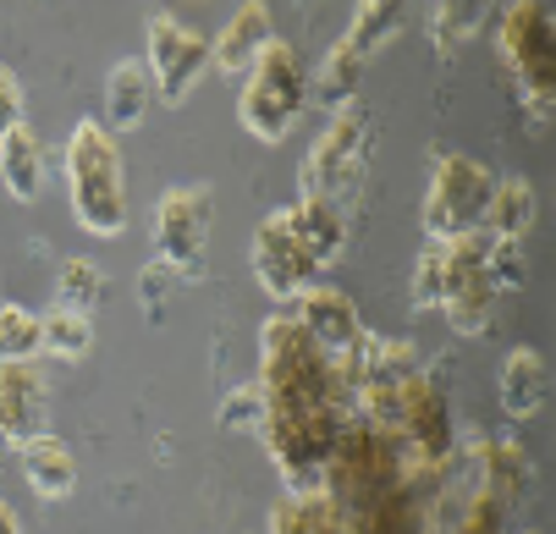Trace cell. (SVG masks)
Wrapping results in <instances>:
<instances>
[{
	"label": "cell",
	"mask_w": 556,
	"mask_h": 534,
	"mask_svg": "<svg viewBox=\"0 0 556 534\" xmlns=\"http://www.w3.org/2000/svg\"><path fill=\"white\" fill-rule=\"evenodd\" d=\"M364 66H369V61H364L348 39H337V44L326 50L320 72H308V105H320L326 116L348 111L353 94H358V84H364Z\"/></svg>",
	"instance_id": "obj_22"
},
{
	"label": "cell",
	"mask_w": 556,
	"mask_h": 534,
	"mask_svg": "<svg viewBox=\"0 0 556 534\" xmlns=\"http://www.w3.org/2000/svg\"><path fill=\"white\" fill-rule=\"evenodd\" d=\"M17 463H23V480H28V491L34 496H45V501H66L72 491H77V457H72V446L61 441V435H34L28 446H17Z\"/></svg>",
	"instance_id": "obj_18"
},
{
	"label": "cell",
	"mask_w": 556,
	"mask_h": 534,
	"mask_svg": "<svg viewBox=\"0 0 556 534\" xmlns=\"http://www.w3.org/2000/svg\"><path fill=\"white\" fill-rule=\"evenodd\" d=\"M260 397L265 424L260 441L287 491H314L326 480L337 435L353 419L348 369L308 342L292 315H270L260 326Z\"/></svg>",
	"instance_id": "obj_1"
},
{
	"label": "cell",
	"mask_w": 556,
	"mask_h": 534,
	"mask_svg": "<svg viewBox=\"0 0 556 534\" xmlns=\"http://www.w3.org/2000/svg\"><path fill=\"white\" fill-rule=\"evenodd\" d=\"M249 265H254V281L265 287V297H276V303H298L314 281H320V265H314L308 249L298 243L287 209H270V215L254 226Z\"/></svg>",
	"instance_id": "obj_12"
},
{
	"label": "cell",
	"mask_w": 556,
	"mask_h": 534,
	"mask_svg": "<svg viewBox=\"0 0 556 534\" xmlns=\"http://www.w3.org/2000/svg\"><path fill=\"white\" fill-rule=\"evenodd\" d=\"M491 238V232H485ZM485 265H491V281H496V292H518L523 281H529V259H523V243H513V238H491L485 243Z\"/></svg>",
	"instance_id": "obj_30"
},
{
	"label": "cell",
	"mask_w": 556,
	"mask_h": 534,
	"mask_svg": "<svg viewBox=\"0 0 556 534\" xmlns=\"http://www.w3.org/2000/svg\"><path fill=\"white\" fill-rule=\"evenodd\" d=\"M485 232H468L441 243V303L435 309L446 315V326L457 336H485L496 320V281L485 265Z\"/></svg>",
	"instance_id": "obj_9"
},
{
	"label": "cell",
	"mask_w": 556,
	"mask_h": 534,
	"mask_svg": "<svg viewBox=\"0 0 556 534\" xmlns=\"http://www.w3.org/2000/svg\"><path fill=\"white\" fill-rule=\"evenodd\" d=\"M287 220H292L298 243L308 249V259L320 265V270H331V265L348 254V204L303 193V199L287 209Z\"/></svg>",
	"instance_id": "obj_17"
},
{
	"label": "cell",
	"mask_w": 556,
	"mask_h": 534,
	"mask_svg": "<svg viewBox=\"0 0 556 534\" xmlns=\"http://www.w3.org/2000/svg\"><path fill=\"white\" fill-rule=\"evenodd\" d=\"M149 111H154V84H149L143 61H116V66L105 72V116H100V122L122 138V132L143 127Z\"/></svg>",
	"instance_id": "obj_21"
},
{
	"label": "cell",
	"mask_w": 556,
	"mask_h": 534,
	"mask_svg": "<svg viewBox=\"0 0 556 534\" xmlns=\"http://www.w3.org/2000/svg\"><path fill=\"white\" fill-rule=\"evenodd\" d=\"M545 392H551V369H545L540 347H507L502 374H496V403H502V414H507L513 424H529V419H540Z\"/></svg>",
	"instance_id": "obj_16"
},
{
	"label": "cell",
	"mask_w": 556,
	"mask_h": 534,
	"mask_svg": "<svg viewBox=\"0 0 556 534\" xmlns=\"http://www.w3.org/2000/svg\"><path fill=\"white\" fill-rule=\"evenodd\" d=\"M523 534H540V529H523Z\"/></svg>",
	"instance_id": "obj_37"
},
{
	"label": "cell",
	"mask_w": 556,
	"mask_h": 534,
	"mask_svg": "<svg viewBox=\"0 0 556 534\" xmlns=\"http://www.w3.org/2000/svg\"><path fill=\"white\" fill-rule=\"evenodd\" d=\"M143 72H149L154 100L161 105H188V94L204 84V72H210V39L199 28H188L182 17H172V12L149 17Z\"/></svg>",
	"instance_id": "obj_10"
},
{
	"label": "cell",
	"mask_w": 556,
	"mask_h": 534,
	"mask_svg": "<svg viewBox=\"0 0 556 534\" xmlns=\"http://www.w3.org/2000/svg\"><path fill=\"white\" fill-rule=\"evenodd\" d=\"M408 297H414V309H419V315H425V309H435V303H441V243H425V249H419Z\"/></svg>",
	"instance_id": "obj_34"
},
{
	"label": "cell",
	"mask_w": 556,
	"mask_h": 534,
	"mask_svg": "<svg viewBox=\"0 0 556 534\" xmlns=\"http://www.w3.org/2000/svg\"><path fill=\"white\" fill-rule=\"evenodd\" d=\"M473 463H480V480H473V491H485L496 501H518L529 491V452L507 435H480V446H473Z\"/></svg>",
	"instance_id": "obj_19"
},
{
	"label": "cell",
	"mask_w": 556,
	"mask_h": 534,
	"mask_svg": "<svg viewBox=\"0 0 556 534\" xmlns=\"http://www.w3.org/2000/svg\"><path fill=\"white\" fill-rule=\"evenodd\" d=\"M270 534H348L337 501L314 485V491H287L270 507Z\"/></svg>",
	"instance_id": "obj_24"
},
{
	"label": "cell",
	"mask_w": 556,
	"mask_h": 534,
	"mask_svg": "<svg viewBox=\"0 0 556 534\" xmlns=\"http://www.w3.org/2000/svg\"><path fill=\"white\" fill-rule=\"evenodd\" d=\"M534 220H540V193H534V182H529V177H496L491 204H485V232L523 243V238L534 232Z\"/></svg>",
	"instance_id": "obj_23"
},
{
	"label": "cell",
	"mask_w": 556,
	"mask_h": 534,
	"mask_svg": "<svg viewBox=\"0 0 556 534\" xmlns=\"http://www.w3.org/2000/svg\"><path fill=\"white\" fill-rule=\"evenodd\" d=\"M452 534H507V501L485 496V491H473L452 523Z\"/></svg>",
	"instance_id": "obj_31"
},
{
	"label": "cell",
	"mask_w": 556,
	"mask_h": 534,
	"mask_svg": "<svg viewBox=\"0 0 556 534\" xmlns=\"http://www.w3.org/2000/svg\"><path fill=\"white\" fill-rule=\"evenodd\" d=\"M320 491L337 501L348 534H430V501L446 480L425 474L396 435L348 419Z\"/></svg>",
	"instance_id": "obj_2"
},
{
	"label": "cell",
	"mask_w": 556,
	"mask_h": 534,
	"mask_svg": "<svg viewBox=\"0 0 556 534\" xmlns=\"http://www.w3.org/2000/svg\"><path fill=\"white\" fill-rule=\"evenodd\" d=\"M308 111V66L292 44L270 39V50L237 84V127L254 143H287Z\"/></svg>",
	"instance_id": "obj_4"
},
{
	"label": "cell",
	"mask_w": 556,
	"mask_h": 534,
	"mask_svg": "<svg viewBox=\"0 0 556 534\" xmlns=\"http://www.w3.org/2000/svg\"><path fill=\"white\" fill-rule=\"evenodd\" d=\"M61 171H66L72 220L100 243L122 238L127 232V161H122V138L100 116L72 122Z\"/></svg>",
	"instance_id": "obj_3"
},
{
	"label": "cell",
	"mask_w": 556,
	"mask_h": 534,
	"mask_svg": "<svg viewBox=\"0 0 556 534\" xmlns=\"http://www.w3.org/2000/svg\"><path fill=\"white\" fill-rule=\"evenodd\" d=\"M292 320L308 331L314 347H320L326 358H337V364H353V358L364 353V342H369V326H364V315H358V303H353L342 287H331V281H314V287L292 303Z\"/></svg>",
	"instance_id": "obj_13"
},
{
	"label": "cell",
	"mask_w": 556,
	"mask_h": 534,
	"mask_svg": "<svg viewBox=\"0 0 556 534\" xmlns=\"http://www.w3.org/2000/svg\"><path fill=\"white\" fill-rule=\"evenodd\" d=\"M45 177H50L45 138H39L28 122H17V127L7 132V143H0V182H7V193H12L17 204H34V199L45 193Z\"/></svg>",
	"instance_id": "obj_20"
},
{
	"label": "cell",
	"mask_w": 556,
	"mask_h": 534,
	"mask_svg": "<svg viewBox=\"0 0 556 534\" xmlns=\"http://www.w3.org/2000/svg\"><path fill=\"white\" fill-rule=\"evenodd\" d=\"M210 226H215V193L210 182H182V188H166L154 199V259L172 265L177 281H199L204 276V259H210Z\"/></svg>",
	"instance_id": "obj_8"
},
{
	"label": "cell",
	"mask_w": 556,
	"mask_h": 534,
	"mask_svg": "<svg viewBox=\"0 0 556 534\" xmlns=\"http://www.w3.org/2000/svg\"><path fill=\"white\" fill-rule=\"evenodd\" d=\"M408 12H414V0H358L353 7V23H348V44L369 61L375 50H386L396 34L408 28Z\"/></svg>",
	"instance_id": "obj_25"
},
{
	"label": "cell",
	"mask_w": 556,
	"mask_h": 534,
	"mask_svg": "<svg viewBox=\"0 0 556 534\" xmlns=\"http://www.w3.org/2000/svg\"><path fill=\"white\" fill-rule=\"evenodd\" d=\"M39 331H45V358H61V364H77L94 353V320L89 315H72L61 303L39 315Z\"/></svg>",
	"instance_id": "obj_27"
},
{
	"label": "cell",
	"mask_w": 556,
	"mask_h": 534,
	"mask_svg": "<svg viewBox=\"0 0 556 534\" xmlns=\"http://www.w3.org/2000/svg\"><path fill=\"white\" fill-rule=\"evenodd\" d=\"M0 534H23V523H17V512L0 501Z\"/></svg>",
	"instance_id": "obj_36"
},
{
	"label": "cell",
	"mask_w": 556,
	"mask_h": 534,
	"mask_svg": "<svg viewBox=\"0 0 556 534\" xmlns=\"http://www.w3.org/2000/svg\"><path fill=\"white\" fill-rule=\"evenodd\" d=\"M496 50H502V66L513 72V89H518L529 127L545 132L551 100H556V28H551L545 0H513V7H502Z\"/></svg>",
	"instance_id": "obj_5"
},
{
	"label": "cell",
	"mask_w": 556,
	"mask_h": 534,
	"mask_svg": "<svg viewBox=\"0 0 556 534\" xmlns=\"http://www.w3.org/2000/svg\"><path fill=\"white\" fill-rule=\"evenodd\" d=\"M491 12V0H435V12H430V39H435V55L452 61L473 34H480Z\"/></svg>",
	"instance_id": "obj_26"
},
{
	"label": "cell",
	"mask_w": 556,
	"mask_h": 534,
	"mask_svg": "<svg viewBox=\"0 0 556 534\" xmlns=\"http://www.w3.org/2000/svg\"><path fill=\"white\" fill-rule=\"evenodd\" d=\"M17 122H28V116H23V84H17L12 66H0V143H7V132H12Z\"/></svg>",
	"instance_id": "obj_35"
},
{
	"label": "cell",
	"mask_w": 556,
	"mask_h": 534,
	"mask_svg": "<svg viewBox=\"0 0 556 534\" xmlns=\"http://www.w3.org/2000/svg\"><path fill=\"white\" fill-rule=\"evenodd\" d=\"M270 39H276L270 0H243V7L226 17V28L210 39V66L226 72V78H243V72L270 50Z\"/></svg>",
	"instance_id": "obj_15"
},
{
	"label": "cell",
	"mask_w": 556,
	"mask_h": 534,
	"mask_svg": "<svg viewBox=\"0 0 556 534\" xmlns=\"http://www.w3.org/2000/svg\"><path fill=\"white\" fill-rule=\"evenodd\" d=\"M172 287H177V270L161 265V259H149V265L138 270V303H143V315H149L154 326H161L166 303H172Z\"/></svg>",
	"instance_id": "obj_32"
},
{
	"label": "cell",
	"mask_w": 556,
	"mask_h": 534,
	"mask_svg": "<svg viewBox=\"0 0 556 534\" xmlns=\"http://www.w3.org/2000/svg\"><path fill=\"white\" fill-rule=\"evenodd\" d=\"M34 358H45L39 315L23 303H0V364H34Z\"/></svg>",
	"instance_id": "obj_29"
},
{
	"label": "cell",
	"mask_w": 556,
	"mask_h": 534,
	"mask_svg": "<svg viewBox=\"0 0 556 534\" xmlns=\"http://www.w3.org/2000/svg\"><path fill=\"white\" fill-rule=\"evenodd\" d=\"M491 166L452 155V149H435L430 155V182H425V238L430 243H452L468 232H485V204H491Z\"/></svg>",
	"instance_id": "obj_6"
},
{
	"label": "cell",
	"mask_w": 556,
	"mask_h": 534,
	"mask_svg": "<svg viewBox=\"0 0 556 534\" xmlns=\"http://www.w3.org/2000/svg\"><path fill=\"white\" fill-rule=\"evenodd\" d=\"M100 297H105V270H100L94 259H84V254L61 259V270H55V303H61V309L94 315Z\"/></svg>",
	"instance_id": "obj_28"
},
{
	"label": "cell",
	"mask_w": 556,
	"mask_h": 534,
	"mask_svg": "<svg viewBox=\"0 0 556 534\" xmlns=\"http://www.w3.org/2000/svg\"><path fill=\"white\" fill-rule=\"evenodd\" d=\"M396 441L414 463L435 480L452 474L457 463V430H452V403L441 392V380L419 364L403 374V392H396Z\"/></svg>",
	"instance_id": "obj_7"
},
{
	"label": "cell",
	"mask_w": 556,
	"mask_h": 534,
	"mask_svg": "<svg viewBox=\"0 0 556 534\" xmlns=\"http://www.w3.org/2000/svg\"><path fill=\"white\" fill-rule=\"evenodd\" d=\"M220 424H226V430H260V424H265L260 380H249V386H231V392H226V403H220Z\"/></svg>",
	"instance_id": "obj_33"
},
{
	"label": "cell",
	"mask_w": 556,
	"mask_h": 534,
	"mask_svg": "<svg viewBox=\"0 0 556 534\" xmlns=\"http://www.w3.org/2000/svg\"><path fill=\"white\" fill-rule=\"evenodd\" d=\"M364 161H369V116L358 105H348L326 122V132L314 138V149L303 155V193L342 204L358 188Z\"/></svg>",
	"instance_id": "obj_11"
},
{
	"label": "cell",
	"mask_w": 556,
	"mask_h": 534,
	"mask_svg": "<svg viewBox=\"0 0 556 534\" xmlns=\"http://www.w3.org/2000/svg\"><path fill=\"white\" fill-rule=\"evenodd\" d=\"M45 430H50V386H45L39 358L34 364H0V441L28 446Z\"/></svg>",
	"instance_id": "obj_14"
}]
</instances>
